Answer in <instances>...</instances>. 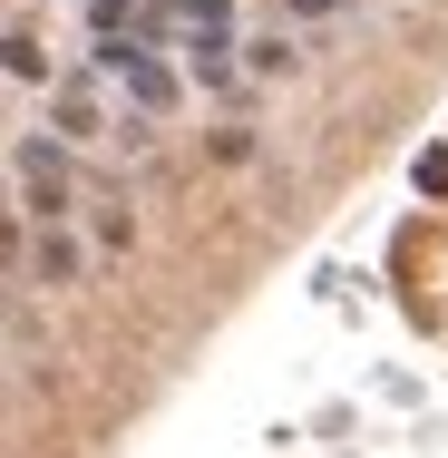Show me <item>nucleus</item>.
I'll use <instances>...</instances> for the list:
<instances>
[{
  "label": "nucleus",
  "instance_id": "1",
  "mask_svg": "<svg viewBox=\"0 0 448 458\" xmlns=\"http://www.w3.org/2000/svg\"><path fill=\"white\" fill-rule=\"evenodd\" d=\"M10 185H20V225H59L69 215V147L20 127L10 137Z\"/></svg>",
  "mask_w": 448,
  "mask_h": 458
},
{
  "label": "nucleus",
  "instance_id": "2",
  "mask_svg": "<svg viewBox=\"0 0 448 458\" xmlns=\"http://www.w3.org/2000/svg\"><path fill=\"white\" fill-rule=\"evenodd\" d=\"M89 79L127 89V98H137V117H166V107H176V69H166L147 39H97V49H89Z\"/></svg>",
  "mask_w": 448,
  "mask_h": 458
},
{
  "label": "nucleus",
  "instance_id": "3",
  "mask_svg": "<svg viewBox=\"0 0 448 458\" xmlns=\"http://www.w3.org/2000/svg\"><path fill=\"white\" fill-rule=\"evenodd\" d=\"M147 10H156V30H166V39H224V30H234V10H224V0H147Z\"/></svg>",
  "mask_w": 448,
  "mask_h": 458
},
{
  "label": "nucleus",
  "instance_id": "4",
  "mask_svg": "<svg viewBox=\"0 0 448 458\" xmlns=\"http://www.w3.org/2000/svg\"><path fill=\"white\" fill-rule=\"evenodd\" d=\"M49 117H59V137H69V147H97V137H117V117H97L89 79H59V98H49Z\"/></svg>",
  "mask_w": 448,
  "mask_h": 458
},
{
  "label": "nucleus",
  "instance_id": "5",
  "mask_svg": "<svg viewBox=\"0 0 448 458\" xmlns=\"http://www.w3.org/2000/svg\"><path fill=\"white\" fill-rule=\"evenodd\" d=\"M244 69H254V79H292V69H302V39H283V30L244 39Z\"/></svg>",
  "mask_w": 448,
  "mask_h": 458
},
{
  "label": "nucleus",
  "instance_id": "6",
  "mask_svg": "<svg viewBox=\"0 0 448 458\" xmlns=\"http://www.w3.org/2000/svg\"><path fill=\"white\" fill-rule=\"evenodd\" d=\"M234 39H185V79L195 89H234V59H224Z\"/></svg>",
  "mask_w": 448,
  "mask_h": 458
},
{
  "label": "nucleus",
  "instance_id": "7",
  "mask_svg": "<svg viewBox=\"0 0 448 458\" xmlns=\"http://www.w3.org/2000/svg\"><path fill=\"white\" fill-rule=\"evenodd\" d=\"M10 79H20V89H39V79H49V59H39V39H30V30H10Z\"/></svg>",
  "mask_w": 448,
  "mask_h": 458
},
{
  "label": "nucleus",
  "instance_id": "8",
  "mask_svg": "<svg viewBox=\"0 0 448 458\" xmlns=\"http://www.w3.org/2000/svg\"><path fill=\"white\" fill-rule=\"evenodd\" d=\"M97 244H137V215L127 205H97Z\"/></svg>",
  "mask_w": 448,
  "mask_h": 458
},
{
  "label": "nucleus",
  "instance_id": "9",
  "mask_svg": "<svg viewBox=\"0 0 448 458\" xmlns=\"http://www.w3.org/2000/svg\"><path fill=\"white\" fill-rule=\"evenodd\" d=\"M419 185H429V195H448V147H429V157H419Z\"/></svg>",
  "mask_w": 448,
  "mask_h": 458
},
{
  "label": "nucleus",
  "instance_id": "10",
  "mask_svg": "<svg viewBox=\"0 0 448 458\" xmlns=\"http://www.w3.org/2000/svg\"><path fill=\"white\" fill-rule=\"evenodd\" d=\"M292 10H312V20H332V10H342V0H292Z\"/></svg>",
  "mask_w": 448,
  "mask_h": 458
}]
</instances>
